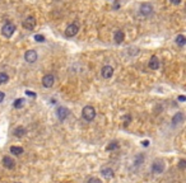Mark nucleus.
Wrapping results in <instances>:
<instances>
[{
    "instance_id": "f257e3e1",
    "label": "nucleus",
    "mask_w": 186,
    "mask_h": 183,
    "mask_svg": "<svg viewBox=\"0 0 186 183\" xmlns=\"http://www.w3.org/2000/svg\"><path fill=\"white\" fill-rule=\"evenodd\" d=\"M82 117H83L87 122L93 121L94 117H96V110L93 108L92 106H86V107L83 108V111H82Z\"/></svg>"
},
{
    "instance_id": "f03ea898",
    "label": "nucleus",
    "mask_w": 186,
    "mask_h": 183,
    "mask_svg": "<svg viewBox=\"0 0 186 183\" xmlns=\"http://www.w3.org/2000/svg\"><path fill=\"white\" fill-rule=\"evenodd\" d=\"M15 32V26L12 22H7L3 27H2V34L7 38H10Z\"/></svg>"
},
{
    "instance_id": "7ed1b4c3",
    "label": "nucleus",
    "mask_w": 186,
    "mask_h": 183,
    "mask_svg": "<svg viewBox=\"0 0 186 183\" xmlns=\"http://www.w3.org/2000/svg\"><path fill=\"white\" fill-rule=\"evenodd\" d=\"M79 31V23L78 22H74V23H70L66 29H65V36L66 37H74Z\"/></svg>"
},
{
    "instance_id": "20e7f679",
    "label": "nucleus",
    "mask_w": 186,
    "mask_h": 183,
    "mask_svg": "<svg viewBox=\"0 0 186 183\" xmlns=\"http://www.w3.org/2000/svg\"><path fill=\"white\" fill-rule=\"evenodd\" d=\"M140 14L143 17H149V15L153 14V7L149 4V3H144L140 5Z\"/></svg>"
},
{
    "instance_id": "39448f33",
    "label": "nucleus",
    "mask_w": 186,
    "mask_h": 183,
    "mask_svg": "<svg viewBox=\"0 0 186 183\" xmlns=\"http://www.w3.org/2000/svg\"><path fill=\"white\" fill-rule=\"evenodd\" d=\"M164 170V163L162 160H156L154 163L152 164V172L154 174H161Z\"/></svg>"
},
{
    "instance_id": "423d86ee",
    "label": "nucleus",
    "mask_w": 186,
    "mask_h": 183,
    "mask_svg": "<svg viewBox=\"0 0 186 183\" xmlns=\"http://www.w3.org/2000/svg\"><path fill=\"white\" fill-rule=\"evenodd\" d=\"M35 27H36V18L32 17V15H29V17H27L23 20V28L28 29V31H32Z\"/></svg>"
},
{
    "instance_id": "0eeeda50",
    "label": "nucleus",
    "mask_w": 186,
    "mask_h": 183,
    "mask_svg": "<svg viewBox=\"0 0 186 183\" xmlns=\"http://www.w3.org/2000/svg\"><path fill=\"white\" fill-rule=\"evenodd\" d=\"M69 113H70V111H69L66 107H59V108L56 110V116H57V118H59L60 121L66 120Z\"/></svg>"
},
{
    "instance_id": "6e6552de",
    "label": "nucleus",
    "mask_w": 186,
    "mask_h": 183,
    "mask_svg": "<svg viewBox=\"0 0 186 183\" xmlns=\"http://www.w3.org/2000/svg\"><path fill=\"white\" fill-rule=\"evenodd\" d=\"M24 58H26V61L29 62V64H32V62H36V61H37V58H38V55H37V51H36V50H28L27 52H26Z\"/></svg>"
},
{
    "instance_id": "1a4fd4ad",
    "label": "nucleus",
    "mask_w": 186,
    "mask_h": 183,
    "mask_svg": "<svg viewBox=\"0 0 186 183\" xmlns=\"http://www.w3.org/2000/svg\"><path fill=\"white\" fill-rule=\"evenodd\" d=\"M54 83H55V78L52 74H47L42 78V85H44L45 88H51L52 85H54Z\"/></svg>"
},
{
    "instance_id": "9d476101",
    "label": "nucleus",
    "mask_w": 186,
    "mask_h": 183,
    "mask_svg": "<svg viewBox=\"0 0 186 183\" xmlns=\"http://www.w3.org/2000/svg\"><path fill=\"white\" fill-rule=\"evenodd\" d=\"M101 75H102V78H105V79H110L114 75V68L110 65L103 66L102 70H101Z\"/></svg>"
},
{
    "instance_id": "9b49d317",
    "label": "nucleus",
    "mask_w": 186,
    "mask_h": 183,
    "mask_svg": "<svg viewBox=\"0 0 186 183\" xmlns=\"http://www.w3.org/2000/svg\"><path fill=\"white\" fill-rule=\"evenodd\" d=\"M114 40H115V42L117 45H120V44H123V41L125 40V33L121 29H116L115 31V33H114Z\"/></svg>"
},
{
    "instance_id": "f8f14e48",
    "label": "nucleus",
    "mask_w": 186,
    "mask_h": 183,
    "mask_svg": "<svg viewBox=\"0 0 186 183\" xmlns=\"http://www.w3.org/2000/svg\"><path fill=\"white\" fill-rule=\"evenodd\" d=\"M3 165L8 169H13L15 166V161L10 158V157H4L3 158Z\"/></svg>"
},
{
    "instance_id": "ddd939ff",
    "label": "nucleus",
    "mask_w": 186,
    "mask_h": 183,
    "mask_svg": "<svg viewBox=\"0 0 186 183\" xmlns=\"http://www.w3.org/2000/svg\"><path fill=\"white\" fill-rule=\"evenodd\" d=\"M159 60H158V57L157 56H152L151 57V60H149V68L152 70H158L159 69Z\"/></svg>"
},
{
    "instance_id": "4468645a",
    "label": "nucleus",
    "mask_w": 186,
    "mask_h": 183,
    "mask_svg": "<svg viewBox=\"0 0 186 183\" xmlns=\"http://www.w3.org/2000/svg\"><path fill=\"white\" fill-rule=\"evenodd\" d=\"M184 118H185V116L182 112H177V113L172 117V123L173 125H178V123H181L184 121Z\"/></svg>"
},
{
    "instance_id": "2eb2a0df",
    "label": "nucleus",
    "mask_w": 186,
    "mask_h": 183,
    "mask_svg": "<svg viewBox=\"0 0 186 183\" xmlns=\"http://www.w3.org/2000/svg\"><path fill=\"white\" fill-rule=\"evenodd\" d=\"M26 132H27V130L23 127V126H18V127H15L14 128V136H17V137H23L26 135Z\"/></svg>"
},
{
    "instance_id": "dca6fc26",
    "label": "nucleus",
    "mask_w": 186,
    "mask_h": 183,
    "mask_svg": "<svg viewBox=\"0 0 186 183\" xmlns=\"http://www.w3.org/2000/svg\"><path fill=\"white\" fill-rule=\"evenodd\" d=\"M101 173H102V176L105 177L106 179H111V178H114V170L111 169V168H103Z\"/></svg>"
},
{
    "instance_id": "f3484780",
    "label": "nucleus",
    "mask_w": 186,
    "mask_h": 183,
    "mask_svg": "<svg viewBox=\"0 0 186 183\" xmlns=\"http://www.w3.org/2000/svg\"><path fill=\"white\" fill-rule=\"evenodd\" d=\"M176 44L178 45V46H185L186 45V37L184 36V34H178L177 37H176Z\"/></svg>"
},
{
    "instance_id": "a211bd4d",
    "label": "nucleus",
    "mask_w": 186,
    "mask_h": 183,
    "mask_svg": "<svg viewBox=\"0 0 186 183\" xmlns=\"http://www.w3.org/2000/svg\"><path fill=\"white\" fill-rule=\"evenodd\" d=\"M10 153H13L14 155H20L23 153V148H20V146H10Z\"/></svg>"
},
{
    "instance_id": "6ab92c4d",
    "label": "nucleus",
    "mask_w": 186,
    "mask_h": 183,
    "mask_svg": "<svg viewBox=\"0 0 186 183\" xmlns=\"http://www.w3.org/2000/svg\"><path fill=\"white\" fill-rule=\"evenodd\" d=\"M23 103H24V99L23 98H18V99H15L14 100V108H20V107H23Z\"/></svg>"
},
{
    "instance_id": "aec40b11",
    "label": "nucleus",
    "mask_w": 186,
    "mask_h": 183,
    "mask_svg": "<svg viewBox=\"0 0 186 183\" xmlns=\"http://www.w3.org/2000/svg\"><path fill=\"white\" fill-rule=\"evenodd\" d=\"M8 80H9V76L7 73H0V84L8 83Z\"/></svg>"
},
{
    "instance_id": "412c9836",
    "label": "nucleus",
    "mask_w": 186,
    "mask_h": 183,
    "mask_svg": "<svg viewBox=\"0 0 186 183\" xmlns=\"http://www.w3.org/2000/svg\"><path fill=\"white\" fill-rule=\"evenodd\" d=\"M143 160H144V157H143V155H138V157L135 158V160H134V164L135 165H140L143 163Z\"/></svg>"
},
{
    "instance_id": "4be33fe9",
    "label": "nucleus",
    "mask_w": 186,
    "mask_h": 183,
    "mask_svg": "<svg viewBox=\"0 0 186 183\" xmlns=\"http://www.w3.org/2000/svg\"><path fill=\"white\" fill-rule=\"evenodd\" d=\"M117 148H119V144L116 142V141H112L107 146V150H115V149H117Z\"/></svg>"
},
{
    "instance_id": "5701e85b",
    "label": "nucleus",
    "mask_w": 186,
    "mask_h": 183,
    "mask_svg": "<svg viewBox=\"0 0 186 183\" xmlns=\"http://www.w3.org/2000/svg\"><path fill=\"white\" fill-rule=\"evenodd\" d=\"M178 168L181 169V170H184V169L186 168V160H185V159H181V160H180V163H178Z\"/></svg>"
},
{
    "instance_id": "b1692460",
    "label": "nucleus",
    "mask_w": 186,
    "mask_h": 183,
    "mask_svg": "<svg viewBox=\"0 0 186 183\" xmlns=\"http://www.w3.org/2000/svg\"><path fill=\"white\" fill-rule=\"evenodd\" d=\"M35 41H37V42H44L45 41V37L42 36V34H36L35 36Z\"/></svg>"
},
{
    "instance_id": "393cba45",
    "label": "nucleus",
    "mask_w": 186,
    "mask_h": 183,
    "mask_svg": "<svg viewBox=\"0 0 186 183\" xmlns=\"http://www.w3.org/2000/svg\"><path fill=\"white\" fill-rule=\"evenodd\" d=\"M87 183H102V182H101V179H98V178H91Z\"/></svg>"
},
{
    "instance_id": "a878e982",
    "label": "nucleus",
    "mask_w": 186,
    "mask_h": 183,
    "mask_svg": "<svg viewBox=\"0 0 186 183\" xmlns=\"http://www.w3.org/2000/svg\"><path fill=\"white\" fill-rule=\"evenodd\" d=\"M26 94H27V95H29V97H33V98L36 97V94L33 93V92H31V90H27V92H26Z\"/></svg>"
},
{
    "instance_id": "bb28decb",
    "label": "nucleus",
    "mask_w": 186,
    "mask_h": 183,
    "mask_svg": "<svg viewBox=\"0 0 186 183\" xmlns=\"http://www.w3.org/2000/svg\"><path fill=\"white\" fill-rule=\"evenodd\" d=\"M169 2H171V4H173V5H178L181 3V0H169Z\"/></svg>"
},
{
    "instance_id": "cd10ccee",
    "label": "nucleus",
    "mask_w": 186,
    "mask_h": 183,
    "mask_svg": "<svg viewBox=\"0 0 186 183\" xmlns=\"http://www.w3.org/2000/svg\"><path fill=\"white\" fill-rule=\"evenodd\" d=\"M4 98H5V94L3 93V92H0V103L4 100Z\"/></svg>"
},
{
    "instance_id": "c85d7f7f",
    "label": "nucleus",
    "mask_w": 186,
    "mask_h": 183,
    "mask_svg": "<svg viewBox=\"0 0 186 183\" xmlns=\"http://www.w3.org/2000/svg\"><path fill=\"white\" fill-rule=\"evenodd\" d=\"M178 100H180V102H185V100H186V97H185V95H180V97H178Z\"/></svg>"
},
{
    "instance_id": "c756f323",
    "label": "nucleus",
    "mask_w": 186,
    "mask_h": 183,
    "mask_svg": "<svg viewBox=\"0 0 186 183\" xmlns=\"http://www.w3.org/2000/svg\"><path fill=\"white\" fill-rule=\"evenodd\" d=\"M142 145H143V146H148V145H149V141H148V140H145V141L142 142Z\"/></svg>"
}]
</instances>
